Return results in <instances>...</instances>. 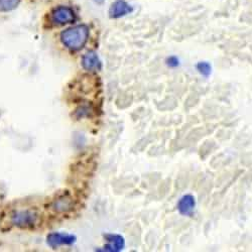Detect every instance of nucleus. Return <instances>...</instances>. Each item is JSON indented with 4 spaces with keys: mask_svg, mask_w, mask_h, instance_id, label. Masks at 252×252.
I'll use <instances>...</instances> for the list:
<instances>
[{
    "mask_svg": "<svg viewBox=\"0 0 252 252\" xmlns=\"http://www.w3.org/2000/svg\"><path fill=\"white\" fill-rule=\"evenodd\" d=\"M88 36L89 30L86 26H75L61 33V41L67 49L79 51L86 45Z\"/></svg>",
    "mask_w": 252,
    "mask_h": 252,
    "instance_id": "obj_1",
    "label": "nucleus"
},
{
    "mask_svg": "<svg viewBox=\"0 0 252 252\" xmlns=\"http://www.w3.org/2000/svg\"><path fill=\"white\" fill-rule=\"evenodd\" d=\"M76 19V13L74 9L67 5H60L55 7L50 12V20L55 26L62 27L72 24Z\"/></svg>",
    "mask_w": 252,
    "mask_h": 252,
    "instance_id": "obj_2",
    "label": "nucleus"
},
{
    "mask_svg": "<svg viewBox=\"0 0 252 252\" xmlns=\"http://www.w3.org/2000/svg\"><path fill=\"white\" fill-rule=\"evenodd\" d=\"M38 214L33 210H20L11 216V223L19 228H31L37 223Z\"/></svg>",
    "mask_w": 252,
    "mask_h": 252,
    "instance_id": "obj_3",
    "label": "nucleus"
},
{
    "mask_svg": "<svg viewBox=\"0 0 252 252\" xmlns=\"http://www.w3.org/2000/svg\"><path fill=\"white\" fill-rule=\"evenodd\" d=\"M75 207V201L73 197L66 193L59 195L50 203V209L57 214H65L71 212Z\"/></svg>",
    "mask_w": 252,
    "mask_h": 252,
    "instance_id": "obj_4",
    "label": "nucleus"
},
{
    "mask_svg": "<svg viewBox=\"0 0 252 252\" xmlns=\"http://www.w3.org/2000/svg\"><path fill=\"white\" fill-rule=\"evenodd\" d=\"M77 238L75 235L68 233L54 232L47 236V243L52 248H57L63 245H72L76 242Z\"/></svg>",
    "mask_w": 252,
    "mask_h": 252,
    "instance_id": "obj_5",
    "label": "nucleus"
},
{
    "mask_svg": "<svg viewBox=\"0 0 252 252\" xmlns=\"http://www.w3.org/2000/svg\"><path fill=\"white\" fill-rule=\"evenodd\" d=\"M196 207L195 198L192 195L183 196L178 203L179 212L184 216H192Z\"/></svg>",
    "mask_w": 252,
    "mask_h": 252,
    "instance_id": "obj_6",
    "label": "nucleus"
},
{
    "mask_svg": "<svg viewBox=\"0 0 252 252\" xmlns=\"http://www.w3.org/2000/svg\"><path fill=\"white\" fill-rule=\"evenodd\" d=\"M82 66L87 71H98L101 69V61L95 52H88L82 58Z\"/></svg>",
    "mask_w": 252,
    "mask_h": 252,
    "instance_id": "obj_7",
    "label": "nucleus"
},
{
    "mask_svg": "<svg viewBox=\"0 0 252 252\" xmlns=\"http://www.w3.org/2000/svg\"><path fill=\"white\" fill-rule=\"evenodd\" d=\"M131 11L132 7L127 2H125L124 0H116L110 7L109 14L112 18H119L121 16L128 14Z\"/></svg>",
    "mask_w": 252,
    "mask_h": 252,
    "instance_id": "obj_8",
    "label": "nucleus"
},
{
    "mask_svg": "<svg viewBox=\"0 0 252 252\" xmlns=\"http://www.w3.org/2000/svg\"><path fill=\"white\" fill-rule=\"evenodd\" d=\"M105 239L107 240L108 244L104 247L105 251L117 252L124 248L125 241L121 235L118 234H107L105 235Z\"/></svg>",
    "mask_w": 252,
    "mask_h": 252,
    "instance_id": "obj_9",
    "label": "nucleus"
},
{
    "mask_svg": "<svg viewBox=\"0 0 252 252\" xmlns=\"http://www.w3.org/2000/svg\"><path fill=\"white\" fill-rule=\"evenodd\" d=\"M20 3V0H0V12L14 10Z\"/></svg>",
    "mask_w": 252,
    "mask_h": 252,
    "instance_id": "obj_10",
    "label": "nucleus"
},
{
    "mask_svg": "<svg viewBox=\"0 0 252 252\" xmlns=\"http://www.w3.org/2000/svg\"><path fill=\"white\" fill-rule=\"evenodd\" d=\"M196 67H197V70L199 71V73L206 78H208L210 76V74H211V70H212L211 65H210L207 62H200V63H198Z\"/></svg>",
    "mask_w": 252,
    "mask_h": 252,
    "instance_id": "obj_11",
    "label": "nucleus"
},
{
    "mask_svg": "<svg viewBox=\"0 0 252 252\" xmlns=\"http://www.w3.org/2000/svg\"><path fill=\"white\" fill-rule=\"evenodd\" d=\"M166 65L171 68H176L180 65V61L177 57H170L166 60Z\"/></svg>",
    "mask_w": 252,
    "mask_h": 252,
    "instance_id": "obj_12",
    "label": "nucleus"
},
{
    "mask_svg": "<svg viewBox=\"0 0 252 252\" xmlns=\"http://www.w3.org/2000/svg\"><path fill=\"white\" fill-rule=\"evenodd\" d=\"M94 1H95V2H98V3H101V2L104 1V0H94Z\"/></svg>",
    "mask_w": 252,
    "mask_h": 252,
    "instance_id": "obj_13",
    "label": "nucleus"
}]
</instances>
